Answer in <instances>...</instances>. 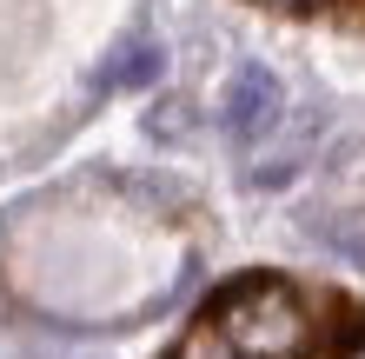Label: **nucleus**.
I'll use <instances>...</instances> for the list:
<instances>
[{"mask_svg": "<svg viewBox=\"0 0 365 359\" xmlns=\"http://www.w3.org/2000/svg\"><path fill=\"white\" fill-rule=\"evenodd\" d=\"M192 126V100H160V113H146V133H160V140H180Z\"/></svg>", "mask_w": 365, "mask_h": 359, "instance_id": "obj_5", "label": "nucleus"}, {"mask_svg": "<svg viewBox=\"0 0 365 359\" xmlns=\"http://www.w3.org/2000/svg\"><path fill=\"white\" fill-rule=\"evenodd\" d=\"M319 240L332 253H346L352 266H365V226H319Z\"/></svg>", "mask_w": 365, "mask_h": 359, "instance_id": "obj_6", "label": "nucleus"}, {"mask_svg": "<svg viewBox=\"0 0 365 359\" xmlns=\"http://www.w3.org/2000/svg\"><path fill=\"white\" fill-rule=\"evenodd\" d=\"M212 326L240 346V359H306V340H312L306 300L272 273L232 280L220 293V306H212Z\"/></svg>", "mask_w": 365, "mask_h": 359, "instance_id": "obj_1", "label": "nucleus"}, {"mask_svg": "<svg viewBox=\"0 0 365 359\" xmlns=\"http://www.w3.org/2000/svg\"><path fill=\"white\" fill-rule=\"evenodd\" d=\"M166 359H240V346H232L226 333L206 320V326H186V340H180L173 353H166Z\"/></svg>", "mask_w": 365, "mask_h": 359, "instance_id": "obj_4", "label": "nucleus"}, {"mask_svg": "<svg viewBox=\"0 0 365 359\" xmlns=\"http://www.w3.org/2000/svg\"><path fill=\"white\" fill-rule=\"evenodd\" d=\"M279 107H286V93H279V74L272 67H240L226 80V100H220V126L232 146H259L272 126H279Z\"/></svg>", "mask_w": 365, "mask_h": 359, "instance_id": "obj_2", "label": "nucleus"}, {"mask_svg": "<svg viewBox=\"0 0 365 359\" xmlns=\"http://www.w3.org/2000/svg\"><path fill=\"white\" fill-rule=\"evenodd\" d=\"M272 7H326V0H272Z\"/></svg>", "mask_w": 365, "mask_h": 359, "instance_id": "obj_8", "label": "nucleus"}, {"mask_svg": "<svg viewBox=\"0 0 365 359\" xmlns=\"http://www.w3.org/2000/svg\"><path fill=\"white\" fill-rule=\"evenodd\" d=\"M166 74V47L160 40H126V47L100 67L106 87H146V80H160Z\"/></svg>", "mask_w": 365, "mask_h": 359, "instance_id": "obj_3", "label": "nucleus"}, {"mask_svg": "<svg viewBox=\"0 0 365 359\" xmlns=\"http://www.w3.org/2000/svg\"><path fill=\"white\" fill-rule=\"evenodd\" d=\"M339 359H365V320L346 326V346H339Z\"/></svg>", "mask_w": 365, "mask_h": 359, "instance_id": "obj_7", "label": "nucleus"}]
</instances>
